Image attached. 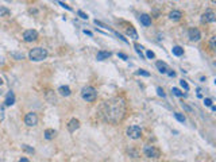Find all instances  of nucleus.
<instances>
[{"mask_svg":"<svg viewBox=\"0 0 216 162\" xmlns=\"http://www.w3.org/2000/svg\"><path fill=\"white\" fill-rule=\"evenodd\" d=\"M100 115L105 122L116 124L126 116V101L123 97H112L104 103L100 110Z\"/></svg>","mask_w":216,"mask_h":162,"instance_id":"obj_1","label":"nucleus"},{"mask_svg":"<svg viewBox=\"0 0 216 162\" xmlns=\"http://www.w3.org/2000/svg\"><path fill=\"white\" fill-rule=\"evenodd\" d=\"M47 54H49V53H47L46 49H43V47H34V49H31L30 53H28V58H30L31 61H34V62H39V61L46 60Z\"/></svg>","mask_w":216,"mask_h":162,"instance_id":"obj_2","label":"nucleus"},{"mask_svg":"<svg viewBox=\"0 0 216 162\" xmlns=\"http://www.w3.org/2000/svg\"><path fill=\"white\" fill-rule=\"evenodd\" d=\"M81 97L85 101H88V103H92V101L96 100V97H97V92H96V89H95L93 86L87 85V86H84V88L81 89Z\"/></svg>","mask_w":216,"mask_h":162,"instance_id":"obj_3","label":"nucleus"},{"mask_svg":"<svg viewBox=\"0 0 216 162\" xmlns=\"http://www.w3.org/2000/svg\"><path fill=\"white\" fill-rule=\"evenodd\" d=\"M127 137L131 139H139L142 137V130L139 126H130L127 128Z\"/></svg>","mask_w":216,"mask_h":162,"instance_id":"obj_4","label":"nucleus"},{"mask_svg":"<svg viewBox=\"0 0 216 162\" xmlns=\"http://www.w3.org/2000/svg\"><path fill=\"white\" fill-rule=\"evenodd\" d=\"M143 154L147 158H158L160 157L158 149H155L154 146H150V145H146V146L143 147Z\"/></svg>","mask_w":216,"mask_h":162,"instance_id":"obj_5","label":"nucleus"},{"mask_svg":"<svg viewBox=\"0 0 216 162\" xmlns=\"http://www.w3.org/2000/svg\"><path fill=\"white\" fill-rule=\"evenodd\" d=\"M25 124L28 127H34L38 124V115L35 112H28L25 116Z\"/></svg>","mask_w":216,"mask_h":162,"instance_id":"obj_6","label":"nucleus"},{"mask_svg":"<svg viewBox=\"0 0 216 162\" xmlns=\"http://www.w3.org/2000/svg\"><path fill=\"white\" fill-rule=\"evenodd\" d=\"M38 31L36 30H26L23 33V39L25 42H35L38 39Z\"/></svg>","mask_w":216,"mask_h":162,"instance_id":"obj_7","label":"nucleus"},{"mask_svg":"<svg viewBox=\"0 0 216 162\" xmlns=\"http://www.w3.org/2000/svg\"><path fill=\"white\" fill-rule=\"evenodd\" d=\"M215 20H216V15L212 10L205 11V12L203 14V16H201V22H203V23H213Z\"/></svg>","mask_w":216,"mask_h":162,"instance_id":"obj_8","label":"nucleus"},{"mask_svg":"<svg viewBox=\"0 0 216 162\" xmlns=\"http://www.w3.org/2000/svg\"><path fill=\"white\" fill-rule=\"evenodd\" d=\"M188 37H189L190 40H193V42H197V40L201 39V33L199 29H195V27H192V29H189V31H188Z\"/></svg>","mask_w":216,"mask_h":162,"instance_id":"obj_9","label":"nucleus"},{"mask_svg":"<svg viewBox=\"0 0 216 162\" xmlns=\"http://www.w3.org/2000/svg\"><path fill=\"white\" fill-rule=\"evenodd\" d=\"M80 128V120L78 119H72V120L68 123V130L69 132H74L76 130Z\"/></svg>","mask_w":216,"mask_h":162,"instance_id":"obj_10","label":"nucleus"},{"mask_svg":"<svg viewBox=\"0 0 216 162\" xmlns=\"http://www.w3.org/2000/svg\"><path fill=\"white\" fill-rule=\"evenodd\" d=\"M139 22L144 26V27H149L151 25V16L147 15V14H140L139 15Z\"/></svg>","mask_w":216,"mask_h":162,"instance_id":"obj_11","label":"nucleus"},{"mask_svg":"<svg viewBox=\"0 0 216 162\" xmlns=\"http://www.w3.org/2000/svg\"><path fill=\"white\" fill-rule=\"evenodd\" d=\"M14 103H15V95H14V92H12V91H10L8 93H7V97H5V101H4V106L11 107V106H14Z\"/></svg>","mask_w":216,"mask_h":162,"instance_id":"obj_12","label":"nucleus"},{"mask_svg":"<svg viewBox=\"0 0 216 162\" xmlns=\"http://www.w3.org/2000/svg\"><path fill=\"white\" fill-rule=\"evenodd\" d=\"M43 135H45V139H47V141H52V139H54V138H56L57 131H56V130H53V128H47V130H45Z\"/></svg>","mask_w":216,"mask_h":162,"instance_id":"obj_13","label":"nucleus"},{"mask_svg":"<svg viewBox=\"0 0 216 162\" xmlns=\"http://www.w3.org/2000/svg\"><path fill=\"white\" fill-rule=\"evenodd\" d=\"M109 57H111V53H109V51H104V50L97 51V54H96V58H97V61L108 60Z\"/></svg>","mask_w":216,"mask_h":162,"instance_id":"obj_14","label":"nucleus"},{"mask_svg":"<svg viewBox=\"0 0 216 162\" xmlns=\"http://www.w3.org/2000/svg\"><path fill=\"white\" fill-rule=\"evenodd\" d=\"M155 66H157V69L160 70V73H166V72L169 70V66L166 65L165 62H162V61H157V62H155Z\"/></svg>","mask_w":216,"mask_h":162,"instance_id":"obj_15","label":"nucleus"},{"mask_svg":"<svg viewBox=\"0 0 216 162\" xmlns=\"http://www.w3.org/2000/svg\"><path fill=\"white\" fill-rule=\"evenodd\" d=\"M58 92H60V95H62V96H65V97L70 96V93H72V91H70V88H69V86H66V85H62V86H60V89H58Z\"/></svg>","mask_w":216,"mask_h":162,"instance_id":"obj_16","label":"nucleus"},{"mask_svg":"<svg viewBox=\"0 0 216 162\" xmlns=\"http://www.w3.org/2000/svg\"><path fill=\"white\" fill-rule=\"evenodd\" d=\"M169 18L172 20H180L181 18H182V12L178 10H174V11H172L169 14Z\"/></svg>","mask_w":216,"mask_h":162,"instance_id":"obj_17","label":"nucleus"},{"mask_svg":"<svg viewBox=\"0 0 216 162\" xmlns=\"http://www.w3.org/2000/svg\"><path fill=\"white\" fill-rule=\"evenodd\" d=\"M127 35H129L130 38H133V39H138V33H136L135 29L131 27V26H130V29H127Z\"/></svg>","mask_w":216,"mask_h":162,"instance_id":"obj_18","label":"nucleus"},{"mask_svg":"<svg viewBox=\"0 0 216 162\" xmlns=\"http://www.w3.org/2000/svg\"><path fill=\"white\" fill-rule=\"evenodd\" d=\"M172 51H173V54H174V56H177V57H181L182 54H184V49H182L181 46H173Z\"/></svg>","mask_w":216,"mask_h":162,"instance_id":"obj_19","label":"nucleus"},{"mask_svg":"<svg viewBox=\"0 0 216 162\" xmlns=\"http://www.w3.org/2000/svg\"><path fill=\"white\" fill-rule=\"evenodd\" d=\"M10 14H11V11L8 10V8L0 5V16H1V18H7V16H10Z\"/></svg>","mask_w":216,"mask_h":162,"instance_id":"obj_20","label":"nucleus"},{"mask_svg":"<svg viewBox=\"0 0 216 162\" xmlns=\"http://www.w3.org/2000/svg\"><path fill=\"white\" fill-rule=\"evenodd\" d=\"M46 97H47V100L50 101L52 104H54V103H56V101H57L56 95H54V92H52V91H49V92H47V93H46Z\"/></svg>","mask_w":216,"mask_h":162,"instance_id":"obj_21","label":"nucleus"},{"mask_svg":"<svg viewBox=\"0 0 216 162\" xmlns=\"http://www.w3.org/2000/svg\"><path fill=\"white\" fill-rule=\"evenodd\" d=\"M172 92L174 93L176 96H178V97H184V96H185V93H184V92H181L178 88H173V89H172Z\"/></svg>","mask_w":216,"mask_h":162,"instance_id":"obj_22","label":"nucleus"},{"mask_svg":"<svg viewBox=\"0 0 216 162\" xmlns=\"http://www.w3.org/2000/svg\"><path fill=\"white\" fill-rule=\"evenodd\" d=\"M174 116H176V119H177L178 122H181V123L185 122V116H184L182 114H180V112H174Z\"/></svg>","mask_w":216,"mask_h":162,"instance_id":"obj_23","label":"nucleus"},{"mask_svg":"<svg viewBox=\"0 0 216 162\" xmlns=\"http://www.w3.org/2000/svg\"><path fill=\"white\" fill-rule=\"evenodd\" d=\"M4 118H5V110H4V106H1V104H0V123L4 120Z\"/></svg>","mask_w":216,"mask_h":162,"instance_id":"obj_24","label":"nucleus"},{"mask_svg":"<svg viewBox=\"0 0 216 162\" xmlns=\"http://www.w3.org/2000/svg\"><path fill=\"white\" fill-rule=\"evenodd\" d=\"M142 49H143V47H142V46H140V45H138V43H135V50L138 51V54H139V56H140V58H144V57H143V54H142Z\"/></svg>","mask_w":216,"mask_h":162,"instance_id":"obj_25","label":"nucleus"},{"mask_svg":"<svg viewBox=\"0 0 216 162\" xmlns=\"http://www.w3.org/2000/svg\"><path fill=\"white\" fill-rule=\"evenodd\" d=\"M216 37H212L211 38V42H209V46H211V50H215L216 49Z\"/></svg>","mask_w":216,"mask_h":162,"instance_id":"obj_26","label":"nucleus"},{"mask_svg":"<svg viewBox=\"0 0 216 162\" xmlns=\"http://www.w3.org/2000/svg\"><path fill=\"white\" fill-rule=\"evenodd\" d=\"M180 85L182 86L185 91H189V85H188V82H186L185 80H181V81H180Z\"/></svg>","mask_w":216,"mask_h":162,"instance_id":"obj_27","label":"nucleus"},{"mask_svg":"<svg viewBox=\"0 0 216 162\" xmlns=\"http://www.w3.org/2000/svg\"><path fill=\"white\" fill-rule=\"evenodd\" d=\"M138 74H139V76H146V77H149V76H150V73H149V72L143 70V69H140V70H138Z\"/></svg>","mask_w":216,"mask_h":162,"instance_id":"obj_28","label":"nucleus"},{"mask_svg":"<svg viewBox=\"0 0 216 162\" xmlns=\"http://www.w3.org/2000/svg\"><path fill=\"white\" fill-rule=\"evenodd\" d=\"M157 92H158V96H161V97L166 96V95H165V92H164V89H162L161 86H158V88H157Z\"/></svg>","mask_w":216,"mask_h":162,"instance_id":"obj_29","label":"nucleus"},{"mask_svg":"<svg viewBox=\"0 0 216 162\" xmlns=\"http://www.w3.org/2000/svg\"><path fill=\"white\" fill-rule=\"evenodd\" d=\"M77 14L80 15V18H81V19H88V15H87V14H84L82 11H77Z\"/></svg>","mask_w":216,"mask_h":162,"instance_id":"obj_30","label":"nucleus"},{"mask_svg":"<svg viewBox=\"0 0 216 162\" xmlns=\"http://www.w3.org/2000/svg\"><path fill=\"white\" fill-rule=\"evenodd\" d=\"M12 56L15 57L16 60H23V54H18V53H12Z\"/></svg>","mask_w":216,"mask_h":162,"instance_id":"obj_31","label":"nucleus"},{"mask_svg":"<svg viewBox=\"0 0 216 162\" xmlns=\"http://www.w3.org/2000/svg\"><path fill=\"white\" fill-rule=\"evenodd\" d=\"M204 104H205L207 107H211L212 106V100L211 99H205V100H204Z\"/></svg>","mask_w":216,"mask_h":162,"instance_id":"obj_32","label":"nucleus"},{"mask_svg":"<svg viewBox=\"0 0 216 162\" xmlns=\"http://www.w3.org/2000/svg\"><path fill=\"white\" fill-rule=\"evenodd\" d=\"M58 4H60V5H62V7H64V8H66V10L72 11V8H70L69 5H66V4H65V3H62V1H58Z\"/></svg>","mask_w":216,"mask_h":162,"instance_id":"obj_33","label":"nucleus"},{"mask_svg":"<svg viewBox=\"0 0 216 162\" xmlns=\"http://www.w3.org/2000/svg\"><path fill=\"white\" fill-rule=\"evenodd\" d=\"M23 149H25L26 151H28V153H34V149H30L27 145H23Z\"/></svg>","mask_w":216,"mask_h":162,"instance_id":"obj_34","label":"nucleus"},{"mask_svg":"<svg viewBox=\"0 0 216 162\" xmlns=\"http://www.w3.org/2000/svg\"><path fill=\"white\" fill-rule=\"evenodd\" d=\"M146 57H147V58H154V53L149 50L147 53H146Z\"/></svg>","mask_w":216,"mask_h":162,"instance_id":"obj_35","label":"nucleus"},{"mask_svg":"<svg viewBox=\"0 0 216 162\" xmlns=\"http://www.w3.org/2000/svg\"><path fill=\"white\" fill-rule=\"evenodd\" d=\"M182 108H184V110H186V111H188V112H192V108L186 106L185 103H182Z\"/></svg>","mask_w":216,"mask_h":162,"instance_id":"obj_36","label":"nucleus"},{"mask_svg":"<svg viewBox=\"0 0 216 162\" xmlns=\"http://www.w3.org/2000/svg\"><path fill=\"white\" fill-rule=\"evenodd\" d=\"M166 73H168V74H169L170 77H176V72L170 70V69H169V70H168V72H166Z\"/></svg>","mask_w":216,"mask_h":162,"instance_id":"obj_37","label":"nucleus"},{"mask_svg":"<svg viewBox=\"0 0 216 162\" xmlns=\"http://www.w3.org/2000/svg\"><path fill=\"white\" fill-rule=\"evenodd\" d=\"M118 56H119V57H120V58H123V60H129V57H127V56H126V54H123V53H119V54H118Z\"/></svg>","mask_w":216,"mask_h":162,"instance_id":"obj_38","label":"nucleus"},{"mask_svg":"<svg viewBox=\"0 0 216 162\" xmlns=\"http://www.w3.org/2000/svg\"><path fill=\"white\" fill-rule=\"evenodd\" d=\"M84 33H85V34H87V35L92 37V33H91V31H87V30H85V31H84Z\"/></svg>","mask_w":216,"mask_h":162,"instance_id":"obj_39","label":"nucleus"},{"mask_svg":"<svg viewBox=\"0 0 216 162\" xmlns=\"http://www.w3.org/2000/svg\"><path fill=\"white\" fill-rule=\"evenodd\" d=\"M19 161H21V162H27V161H28V159H27V158H21Z\"/></svg>","mask_w":216,"mask_h":162,"instance_id":"obj_40","label":"nucleus"},{"mask_svg":"<svg viewBox=\"0 0 216 162\" xmlns=\"http://www.w3.org/2000/svg\"><path fill=\"white\" fill-rule=\"evenodd\" d=\"M3 85V80H1V77H0V86Z\"/></svg>","mask_w":216,"mask_h":162,"instance_id":"obj_41","label":"nucleus"},{"mask_svg":"<svg viewBox=\"0 0 216 162\" xmlns=\"http://www.w3.org/2000/svg\"><path fill=\"white\" fill-rule=\"evenodd\" d=\"M0 95H1V92H0Z\"/></svg>","mask_w":216,"mask_h":162,"instance_id":"obj_42","label":"nucleus"}]
</instances>
